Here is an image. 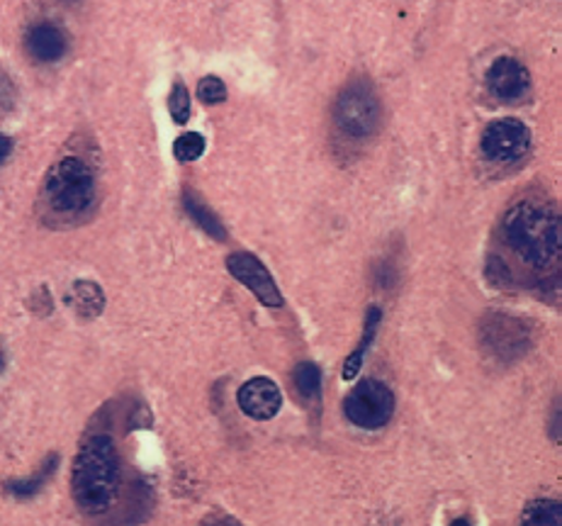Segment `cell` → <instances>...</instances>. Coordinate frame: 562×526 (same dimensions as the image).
<instances>
[{"label":"cell","mask_w":562,"mask_h":526,"mask_svg":"<svg viewBox=\"0 0 562 526\" xmlns=\"http://www.w3.org/2000/svg\"><path fill=\"white\" fill-rule=\"evenodd\" d=\"M5 366V356H3V349H0V371H3Z\"/></svg>","instance_id":"obj_23"},{"label":"cell","mask_w":562,"mask_h":526,"mask_svg":"<svg viewBox=\"0 0 562 526\" xmlns=\"http://www.w3.org/2000/svg\"><path fill=\"white\" fill-rule=\"evenodd\" d=\"M183 208H186L188 217L196 222V225L204 231V235H210L217 241L227 239V229H224L220 217L214 215V212L208 205H204V202L196 193H192V190H186V193H183Z\"/></svg>","instance_id":"obj_12"},{"label":"cell","mask_w":562,"mask_h":526,"mask_svg":"<svg viewBox=\"0 0 562 526\" xmlns=\"http://www.w3.org/2000/svg\"><path fill=\"white\" fill-rule=\"evenodd\" d=\"M487 88L502 103H514L521 100L530 88L528 68L514 57H499L492 66L487 68Z\"/></svg>","instance_id":"obj_8"},{"label":"cell","mask_w":562,"mask_h":526,"mask_svg":"<svg viewBox=\"0 0 562 526\" xmlns=\"http://www.w3.org/2000/svg\"><path fill=\"white\" fill-rule=\"evenodd\" d=\"M504 247L521 266L534 273H546L560 261L562 227L558 212L544 202L521 200L511 208L499 227Z\"/></svg>","instance_id":"obj_2"},{"label":"cell","mask_w":562,"mask_h":526,"mask_svg":"<svg viewBox=\"0 0 562 526\" xmlns=\"http://www.w3.org/2000/svg\"><path fill=\"white\" fill-rule=\"evenodd\" d=\"M519 526H562V508L558 500H534L521 514Z\"/></svg>","instance_id":"obj_14"},{"label":"cell","mask_w":562,"mask_h":526,"mask_svg":"<svg viewBox=\"0 0 562 526\" xmlns=\"http://www.w3.org/2000/svg\"><path fill=\"white\" fill-rule=\"evenodd\" d=\"M483 154L495 164H516L530 149V129L516 117L489 123L479 139Z\"/></svg>","instance_id":"obj_6"},{"label":"cell","mask_w":562,"mask_h":526,"mask_svg":"<svg viewBox=\"0 0 562 526\" xmlns=\"http://www.w3.org/2000/svg\"><path fill=\"white\" fill-rule=\"evenodd\" d=\"M451 526H473V524H470V519H455Z\"/></svg>","instance_id":"obj_22"},{"label":"cell","mask_w":562,"mask_h":526,"mask_svg":"<svg viewBox=\"0 0 562 526\" xmlns=\"http://www.w3.org/2000/svg\"><path fill=\"white\" fill-rule=\"evenodd\" d=\"M295 388L300 390L304 400H314L322 392V371L314 363H300L295 368Z\"/></svg>","instance_id":"obj_15"},{"label":"cell","mask_w":562,"mask_h":526,"mask_svg":"<svg viewBox=\"0 0 562 526\" xmlns=\"http://www.w3.org/2000/svg\"><path fill=\"white\" fill-rule=\"evenodd\" d=\"M344 414L361 429H383L395 414V394L385 383L363 378L346 394Z\"/></svg>","instance_id":"obj_5"},{"label":"cell","mask_w":562,"mask_h":526,"mask_svg":"<svg viewBox=\"0 0 562 526\" xmlns=\"http://www.w3.org/2000/svg\"><path fill=\"white\" fill-rule=\"evenodd\" d=\"M74 300H76V308L84 312V315H98L102 310V292L98 286H93V283H76Z\"/></svg>","instance_id":"obj_17"},{"label":"cell","mask_w":562,"mask_h":526,"mask_svg":"<svg viewBox=\"0 0 562 526\" xmlns=\"http://www.w3.org/2000/svg\"><path fill=\"white\" fill-rule=\"evenodd\" d=\"M25 49L27 54L39 64H54L59 59H64L68 49V35L57 23H35L27 27L25 33Z\"/></svg>","instance_id":"obj_10"},{"label":"cell","mask_w":562,"mask_h":526,"mask_svg":"<svg viewBox=\"0 0 562 526\" xmlns=\"http://www.w3.org/2000/svg\"><path fill=\"white\" fill-rule=\"evenodd\" d=\"M168 110H171V117L176 120L178 125H186L190 120V93L186 84H173L171 88V96H168Z\"/></svg>","instance_id":"obj_18"},{"label":"cell","mask_w":562,"mask_h":526,"mask_svg":"<svg viewBox=\"0 0 562 526\" xmlns=\"http://www.w3.org/2000/svg\"><path fill=\"white\" fill-rule=\"evenodd\" d=\"M57 465H59V456H57V453H51V456H49L42 465H39V471L29 475V478L8 480V483H5V492H10V494H13V498H17V500L35 498V494L45 488L51 475H54Z\"/></svg>","instance_id":"obj_13"},{"label":"cell","mask_w":562,"mask_h":526,"mask_svg":"<svg viewBox=\"0 0 562 526\" xmlns=\"http://www.w3.org/2000/svg\"><path fill=\"white\" fill-rule=\"evenodd\" d=\"M239 408L255 422H268L283 408L280 388L271 378H251L239 388Z\"/></svg>","instance_id":"obj_9"},{"label":"cell","mask_w":562,"mask_h":526,"mask_svg":"<svg viewBox=\"0 0 562 526\" xmlns=\"http://www.w3.org/2000/svg\"><path fill=\"white\" fill-rule=\"evenodd\" d=\"M380 322H383V310H380V308H371V310H367L365 327H363V337H361V341H358L355 351H353L351 356L346 359V363H344V378H346V380H353V378L358 376V373H361L363 361H365V353L371 351V347H373L375 334H377V329H380Z\"/></svg>","instance_id":"obj_11"},{"label":"cell","mask_w":562,"mask_h":526,"mask_svg":"<svg viewBox=\"0 0 562 526\" xmlns=\"http://www.w3.org/2000/svg\"><path fill=\"white\" fill-rule=\"evenodd\" d=\"M42 220L51 227H74L90 217L98 205L96 174L84 159L64 156L47 171L42 193Z\"/></svg>","instance_id":"obj_3"},{"label":"cell","mask_w":562,"mask_h":526,"mask_svg":"<svg viewBox=\"0 0 562 526\" xmlns=\"http://www.w3.org/2000/svg\"><path fill=\"white\" fill-rule=\"evenodd\" d=\"M200 526H241V524L234 517H229V514H212V517L204 519Z\"/></svg>","instance_id":"obj_20"},{"label":"cell","mask_w":562,"mask_h":526,"mask_svg":"<svg viewBox=\"0 0 562 526\" xmlns=\"http://www.w3.org/2000/svg\"><path fill=\"white\" fill-rule=\"evenodd\" d=\"M125 488L117 441L108 431H93L80 443L71 468V494L80 514L105 519L117 510Z\"/></svg>","instance_id":"obj_1"},{"label":"cell","mask_w":562,"mask_h":526,"mask_svg":"<svg viewBox=\"0 0 562 526\" xmlns=\"http://www.w3.org/2000/svg\"><path fill=\"white\" fill-rule=\"evenodd\" d=\"M198 98L204 105H220L227 100V86L217 76H204L198 84Z\"/></svg>","instance_id":"obj_19"},{"label":"cell","mask_w":562,"mask_h":526,"mask_svg":"<svg viewBox=\"0 0 562 526\" xmlns=\"http://www.w3.org/2000/svg\"><path fill=\"white\" fill-rule=\"evenodd\" d=\"M334 127L344 139L363 141L380 127L383 105L375 88L367 80H353L346 86L334 103Z\"/></svg>","instance_id":"obj_4"},{"label":"cell","mask_w":562,"mask_h":526,"mask_svg":"<svg viewBox=\"0 0 562 526\" xmlns=\"http://www.w3.org/2000/svg\"><path fill=\"white\" fill-rule=\"evenodd\" d=\"M10 151H13V139H10L8 135H3V132H0V166H3L5 161H8Z\"/></svg>","instance_id":"obj_21"},{"label":"cell","mask_w":562,"mask_h":526,"mask_svg":"<svg viewBox=\"0 0 562 526\" xmlns=\"http://www.w3.org/2000/svg\"><path fill=\"white\" fill-rule=\"evenodd\" d=\"M173 154H176L178 161L183 164H190V161H198L204 154V137L200 132H186L176 139L173 145Z\"/></svg>","instance_id":"obj_16"},{"label":"cell","mask_w":562,"mask_h":526,"mask_svg":"<svg viewBox=\"0 0 562 526\" xmlns=\"http://www.w3.org/2000/svg\"><path fill=\"white\" fill-rule=\"evenodd\" d=\"M227 268L234 278H237L241 286H247L255 300L263 302L265 308H283V292L275 286L271 271L263 266V263L255 259L249 251H237V254H229Z\"/></svg>","instance_id":"obj_7"}]
</instances>
